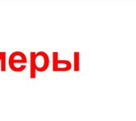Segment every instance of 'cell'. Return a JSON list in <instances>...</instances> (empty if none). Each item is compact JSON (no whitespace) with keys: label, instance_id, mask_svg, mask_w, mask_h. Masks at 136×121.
Wrapping results in <instances>:
<instances>
[{"label":"cell","instance_id":"277c9868","mask_svg":"<svg viewBox=\"0 0 136 121\" xmlns=\"http://www.w3.org/2000/svg\"><path fill=\"white\" fill-rule=\"evenodd\" d=\"M78 53L75 52L74 56H75V59H74V62H75V70H78Z\"/></svg>","mask_w":136,"mask_h":121},{"label":"cell","instance_id":"7a4b0ae2","mask_svg":"<svg viewBox=\"0 0 136 121\" xmlns=\"http://www.w3.org/2000/svg\"><path fill=\"white\" fill-rule=\"evenodd\" d=\"M27 63L26 56L22 52L16 51L13 52L10 56V57H9V66H10L11 70L14 67L15 63Z\"/></svg>","mask_w":136,"mask_h":121},{"label":"cell","instance_id":"3957f363","mask_svg":"<svg viewBox=\"0 0 136 121\" xmlns=\"http://www.w3.org/2000/svg\"><path fill=\"white\" fill-rule=\"evenodd\" d=\"M0 63H1V70H6V52H0Z\"/></svg>","mask_w":136,"mask_h":121},{"label":"cell","instance_id":"6da1fadb","mask_svg":"<svg viewBox=\"0 0 136 121\" xmlns=\"http://www.w3.org/2000/svg\"><path fill=\"white\" fill-rule=\"evenodd\" d=\"M72 65L68 60H59L58 52L53 53V71H66L70 70Z\"/></svg>","mask_w":136,"mask_h":121}]
</instances>
